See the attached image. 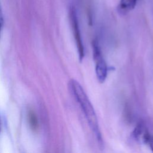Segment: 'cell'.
Segmentation results:
<instances>
[{"instance_id": "cell-1", "label": "cell", "mask_w": 153, "mask_h": 153, "mask_svg": "<svg viewBox=\"0 0 153 153\" xmlns=\"http://www.w3.org/2000/svg\"><path fill=\"white\" fill-rule=\"evenodd\" d=\"M69 84L75 99L79 104V106L84 114L90 127L95 135L99 147L100 149H103L104 144L99 127L97 116L89 99L81 85L76 80L71 79Z\"/></svg>"}, {"instance_id": "cell-2", "label": "cell", "mask_w": 153, "mask_h": 153, "mask_svg": "<svg viewBox=\"0 0 153 153\" xmlns=\"http://www.w3.org/2000/svg\"><path fill=\"white\" fill-rule=\"evenodd\" d=\"M93 55L96 63V74L97 80L100 83H103L107 76L108 68L106 63L102 56V52L96 40L93 41Z\"/></svg>"}, {"instance_id": "cell-3", "label": "cell", "mask_w": 153, "mask_h": 153, "mask_svg": "<svg viewBox=\"0 0 153 153\" xmlns=\"http://www.w3.org/2000/svg\"><path fill=\"white\" fill-rule=\"evenodd\" d=\"M69 19L73 35L75 40L79 59L82 61L84 57V48L82 44L81 35L79 29V25L76 13V10L74 7H71L69 10Z\"/></svg>"}, {"instance_id": "cell-4", "label": "cell", "mask_w": 153, "mask_h": 153, "mask_svg": "<svg viewBox=\"0 0 153 153\" xmlns=\"http://www.w3.org/2000/svg\"><path fill=\"white\" fill-rule=\"evenodd\" d=\"M137 0H120L118 10L121 14H126L132 10L136 6Z\"/></svg>"}, {"instance_id": "cell-5", "label": "cell", "mask_w": 153, "mask_h": 153, "mask_svg": "<svg viewBox=\"0 0 153 153\" xmlns=\"http://www.w3.org/2000/svg\"><path fill=\"white\" fill-rule=\"evenodd\" d=\"M145 131V130H144L143 125L142 123H139L137 125V126L135 127L133 131L132 132V137L135 140H138L140 139V136H143Z\"/></svg>"}, {"instance_id": "cell-6", "label": "cell", "mask_w": 153, "mask_h": 153, "mask_svg": "<svg viewBox=\"0 0 153 153\" xmlns=\"http://www.w3.org/2000/svg\"><path fill=\"white\" fill-rule=\"evenodd\" d=\"M28 120L32 128L36 130L38 127V120L35 113L32 111H30L28 113Z\"/></svg>"}, {"instance_id": "cell-7", "label": "cell", "mask_w": 153, "mask_h": 153, "mask_svg": "<svg viewBox=\"0 0 153 153\" xmlns=\"http://www.w3.org/2000/svg\"><path fill=\"white\" fill-rule=\"evenodd\" d=\"M142 140L145 143L149 145L150 149L153 153V136L151 135L148 131L145 130L142 136Z\"/></svg>"}, {"instance_id": "cell-8", "label": "cell", "mask_w": 153, "mask_h": 153, "mask_svg": "<svg viewBox=\"0 0 153 153\" xmlns=\"http://www.w3.org/2000/svg\"><path fill=\"white\" fill-rule=\"evenodd\" d=\"M2 26H3V17H2L1 8V7H0V36H1V30H2Z\"/></svg>"}, {"instance_id": "cell-9", "label": "cell", "mask_w": 153, "mask_h": 153, "mask_svg": "<svg viewBox=\"0 0 153 153\" xmlns=\"http://www.w3.org/2000/svg\"><path fill=\"white\" fill-rule=\"evenodd\" d=\"M0 130H1V124H0Z\"/></svg>"}]
</instances>
